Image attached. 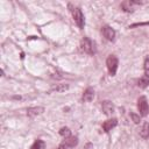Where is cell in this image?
Returning <instances> with one entry per match:
<instances>
[{"label":"cell","instance_id":"obj_16","mask_svg":"<svg viewBox=\"0 0 149 149\" xmlns=\"http://www.w3.org/2000/svg\"><path fill=\"white\" fill-rule=\"evenodd\" d=\"M59 134L63 136V137H70L71 136V130L68 128V127H63V128H61V130H59Z\"/></svg>","mask_w":149,"mask_h":149},{"label":"cell","instance_id":"obj_6","mask_svg":"<svg viewBox=\"0 0 149 149\" xmlns=\"http://www.w3.org/2000/svg\"><path fill=\"white\" fill-rule=\"evenodd\" d=\"M101 31H102V35L105 36L106 40L113 41V40L115 38V30H114L112 27H109V26H104L102 29H101Z\"/></svg>","mask_w":149,"mask_h":149},{"label":"cell","instance_id":"obj_10","mask_svg":"<svg viewBox=\"0 0 149 149\" xmlns=\"http://www.w3.org/2000/svg\"><path fill=\"white\" fill-rule=\"evenodd\" d=\"M93 98H94V91H93V88L87 87L84 91V93H83V100L85 102H90L91 100H93Z\"/></svg>","mask_w":149,"mask_h":149},{"label":"cell","instance_id":"obj_9","mask_svg":"<svg viewBox=\"0 0 149 149\" xmlns=\"http://www.w3.org/2000/svg\"><path fill=\"white\" fill-rule=\"evenodd\" d=\"M44 112V107H30L27 109V115L28 116H36V115H40Z\"/></svg>","mask_w":149,"mask_h":149},{"label":"cell","instance_id":"obj_7","mask_svg":"<svg viewBox=\"0 0 149 149\" xmlns=\"http://www.w3.org/2000/svg\"><path fill=\"white\" fill-rule=\"evenodd\" d=\"M101 108H102V111L106 115H112L114 113V106L108 100H105V101L101 102Z\"/></svg>","mask_w":149,"mask_h":149},{"label":"cell","instance_id":"obj_15","mask_svg":"<svg viewBox=\"0 0 149 149\" xmlns=\"http://www.w3.org/2000/svg\"><path fill=\"white\" fill-rule=\"evenodd\" d=\"M31 149H45V143H44V141H42V140L35 141V143L33 144Z\"/></svg>","mask_w":149,"mask_h":149},{"label":"cell","instance_id":"obj_4","mask_svg":"<svg viewBox=\"0 0 149 149\" xmlns=\"http://www.w3.org/2000/svg\"><path fill=\"white\" fill-rule=\"evenodd\" d=\"M137 109L142 116H147L149 114V105L146 97H140L137 100Z\"/></svg>","mask_w":149,"mask_h":149},{"label":"cell","instance_id":"obj_3","mask_svg":"<svg viewBox=\"0 0 149 149\" xmlns=\"http://www.w3.org/2000/svg\"><path fill=\"white\" fill-rule=\"evenodd\" d=\"M118 64H119V61L116 58V56L114 55H109L106 59V65H107V69H108V72L111 76H115L116 73V70H118Z\"/></svg>","mask_w":149,"mask_h":149},{"label":"cell","instance_id":"obj_18","mask_svg":"<svg viewBox=\"0 0 149 149\" xmlns=\"http://www.w3.org/2000/svg\"><path fill=\"white\" fill-rule=\"evenodd\" d=\"M130 116H132V119H133V121L135 123H139L140 122V115H136L135 113H130Z\"/></svg>","mask_w":149,"mask_h":149},{"label":"cell","instance_id":"obj_13","mask_svg":"<svg viewBox=\"0 0 149 149\" xmlns=\"http://www.w3.org/2000/svg\"><path fill=\"white\" fill-rule=\"evenodd\" d=\"M68 88H69V85L68 84H57L56 86H54L51 88V91H55V92H65Z\"/></svg>","mask_w":149,"mask_h":149},{"label":"cell","instance_id":"obj_5","mask_svg":"<svg viewBox=\"0 0 149 149\" xmlns=\"http://www.w3.org/2000/svg\"><path fill=\"white\" fill-rule=\"evenodd\" d=\"M142 5V2H140V1H134V0H126V1H123L122 3H121V7H122V9L125 10V12H128V13H130V12H134L139 6H141Z\"/></svg>","mask_w":149,"mask_h":149},{"label":"cell","instance_id":"obj_14","mask_svg":"<svg viewBox=\"0 0 149 149\" xmlns=\"http://www.w3.org/2000/svg\"><path fill=\"white\" fill-rule=\"evenodd\" d=\"M64 142H65L68 146H70L71 148H73L74 146H77V143H78V139H77V137H73V136H70V137H66Z\"/></svg>","mask_w":149,"mask_h":149},{"label":"cell","instance_id":"obj_19","mask_svg":"<svg viewBox=\"0 0 149 149\" xmlns=\"http://www.w3.org/2000/svg\"><path fill=\"white\" fill-rule=\"evenodd\" d=\"M58 149H71V147H70V146H68L65 142H63V143H61V144H59Z\"/></svg>","mask_w":149,"mask_h":149},{"label":"cell","instance_id":"obj_17","mask_svg":"<svg viewBox=\"0 0 149 149\" xmlns=\"http://www.w3.org/2000/svg\"><path fill=\"white\" fill-rule=\"evenodd\" d=\"M143 68H144L146 76H149V56H147V57H146V59H144V64H143Z\"/></svg>","mask_w":149,"mask_h":149},{"label":"cell","instance_id":"obj_1","mask_svg":"<svg viewBox=\"0 0 149 149\" xmlns=\"http://www.w3.org/2000/svg\"><path fill=\"white\" fill-rule=\"evenodd\" d=\"M69 9H70V12L72 14V17H73L76 24L80 29H83L84 28V24H85V21H84V15L81 13V9L79 7H77V6L71 5V3H69Z\"/></svg>","mask_w":149,"mask_h":149},{"label":"cell","instance_id":"obj_12","mask_svg":"<svg viewBox=\"0 0 149 149\" xmlns=\"http://www.w3.org/2000/svg\"><path fill=\"white\" fill-rule=\"evenodd\" d=\"M149 85V76H142L139 80H137V86L141 88H146Z\"/></svg>","mask_w":149,"mask_h":149},{"label":"cell","instance_id":"obj_2","mask_svg":"<svg viewBox=\"0 0 149 149\" xmlns=\"http://www.w3.org/2000/svg\"><path fill=\"white\" fill-rule=\"evenodd\" d=\"M80 49L87 55H94L97 52L95 43L88 37H83L80 41Z\"/></svg>","mask_w":149,"mask_h":149},{"label":"cell","instance_id":"obj_8","mask_svg":"<svg viewBox=\"0 0 149 149\" xmlns=\"http://www.w3.org/2000/svg\"><path fill=\"white\" fill-rule=\"evenodd\" d=\"M116 125H118V120L116 119H109V120H107V121H105L102 123V129H104V132L107 133V132L112 130Z\"/></svg>","mask_w":149,"mask_h":149},{"label":"cell","instance_id":"obj_11","mask_svg":"<svg viewBox=\"0 0 149 149\" xmlns=\"http://www.w3.org/2000/svg\"><path fill=\"white\" fill-rule=\"evenodd\" d=\"M140 135L143 139H149V123L143 122V125L140 128Z\"/></svg>","mask_w":149,"mask_h":149}]
</instances>
